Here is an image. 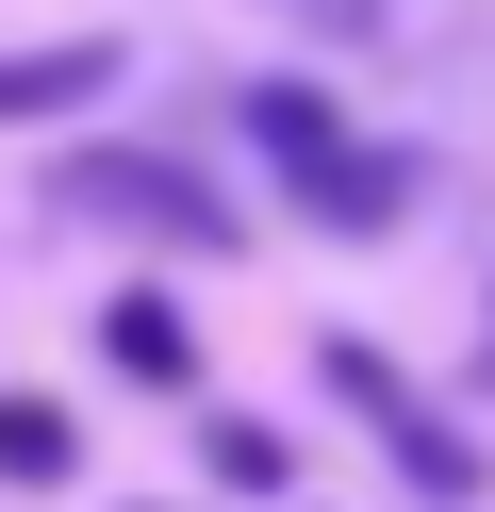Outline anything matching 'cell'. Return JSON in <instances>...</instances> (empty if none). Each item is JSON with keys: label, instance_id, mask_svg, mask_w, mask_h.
<instances>
[{"label": "cell", "instance_id": "1", "mask_svg": "<svg viewBox=\"0 0 495 512\" xmlns=\"http://www.w3.org/2000/svg\"><path fill=\"white\" fill-rule=\"evenodd\" d=\"M231 133H248L264 166H281V199L330 215V232H396V215H413V166H396V149H363L314 83H248V100H231Z\"/></svg>", "mask_w": 495, "mask_h": 512}, {"label": "cell", "instance_id": "2", "mask_svg": "<svg viewBox=\"0 0 495 512\" xmlns=\"http://www.w3.org/2000/svg\"><path fill=\"white\" fill-rule=\"evenodd\" d=\"M50 215H99V232H149V248H198L215 265L248 215L182 166V149H50Z\"/></svg>", "mask_w": 495, "mask_h": 512}, {"label": "cell", "instance_id": "3", "mask_svg": "<svg viewBox=\"0 0 495 512\" xmlns=\"http://www.w3.org/2000/svg\"><path fill=\"white\" fill-rule=\"evenodd\" d=\"M330 397H347L363 430L396 446V479H413V496H479V446H462V430H446V413H429V397H413V380H396L363 331H330Z\"/></svg>", "mask_w": 495, "mask_h": 512}, {"label": "cell", "instance_id": "4", "mask_svg": "<svg viewBox=\"0 0 495 512\" xmlns=\"http://www.w3.org/2000/svg\"><path fill=\"white\" fill-rule=\"evenodd\" d=\"M116 83V34H66V50H0V116H83Z\"/></svg>", "mask_w": 495, "mask_h": 512}, {"label": "cell", "instance_id": "5", "mask_svg": "<svg viewBox=\"0 0 495 512\" xmlns=\"http://www.w3.org/2000/svg\"><path fill=\"white\" fill-rule=\"evenodd\" d=\"M0 479H17V496H66V479H83V413L66 397H0Z\"/></svg>", "mask_w": 495, "mask_h": 512}, {"label": "cell", "instance_id": "6", "mask_svg": "<svg viewBox=\"0 0 495 512\" xmlns=\"http://www.w3.org/2000/svg\"><path fill=\"white\" fill-rule=\"evenodd\" d=\"M99 347H116L132 380H165V397H198V331H182L165 298H116V314H99Z\"/></svg>", "mask_w": 495, "mask_h": 512}, {"label": "cell", "instance_id": "7", "mask_svg": "<svg viewBox=\"0 0 495 512\" xmlns=\"http://www.w3.org/2000/svg\"><path fill=\"white\" fill-rule=\"evenodd\" d=\"M198 463H215L231 496H281V430H248V413H215V430H198Z\"/></svg>", "mask_w": 495, "mask_h": 512}]
</instances>
